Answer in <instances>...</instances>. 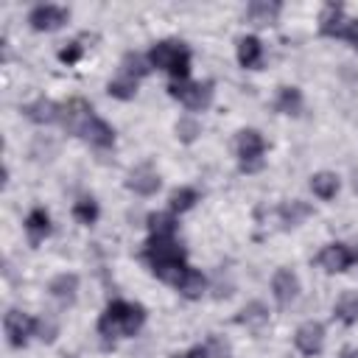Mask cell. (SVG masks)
<instances>
[{
  "mask_svg": "<svg viewBox=\"0 0 358 358\" xmlns=\"http://www.w3.org/2000/svg\"><path fill=\"white\" fill-rule=\"evenodd\" d=\"M145 260H148L151 271L171 285H176L187 271L185 252L173 238H151L145 243Z\"/></svg>",
  "mask_w": 358,
  "mask_h": 358,
  "instance_id": "cell-1",
  "label": "cell"
},
{
  "mask_svg": "<svg viewBox=\"0 0 358 358\" xmlns=\"http://www.w3.org/2000/svg\"><path fill=\"white\" fill-rule=\"evenodd\" d=\"M277 109L285 112V115H299L302 109V95L296 87H282L280 90V98H277Z\"/></svg>",
  "mask_w": 358,
  "mask_h": 358,
  "instance_id": "cell-23",
  "label": "cell"
},
{
  "mask_svg": "<svg viewBox=\"0 0 358 358\" xmlns=\"http://www.w3.org/2000/svg\"><path fill=\"white\" fill-rule=\"evenodd\" d=\"M90 117H92V109H90V103H87V101H81V98L67 101V103L62 106V115H59L62 126H64L70 134H81V131H84V126L90 123Z\"/></svg>",
  "mask_w": 358,
  "mask_h": 358,
  "instance_id": "cell-8",
  "label": "cell"
},
{
  "mask_svg": "<svg viewBox=\"0 0 358 358\" xmlns=\"http://www.w3.org/2000/svg\"><path fill=\"white\" fill-rule=\"evenodd\" d=\"M134 193H140V196H151V193H157L159 190V176H157V171L151 168V165H140V168H134L131 173H129V182H126Z\"/></svg>",
  "mask_w": 358,
  "mask_h": 358,
  "instance_id": "cell-12",
  "label": "cell"
},
{
  "mask_svg": "<svg viewBox=\"0 0 358 358\" xmlns=\"http://www.w3.org/2000/svg\"><path fill=\"white\" fill-rule=\"evenodd\" d=\"M263 151H266V140L260 137V131L255 129H243L238 134V157H241V171L252 173L263 168Z\"/></svg>",
  "mask_w": 358,
  "mask_h": 358,
  "instance_id": "cell-4",
  "label": "cell"
},
{
  "mask_svg": "<svg viewBox=\"0 0 358 358\" xmlns=\"http://www.w3.org/2000/svg\"><path fill=\"white\" fill-rule=\"evenodd\" d=\"M76 291H78V277L76 274H59L53 282H50V294L59 299V302H73L76 299Z\"/></svg>",
  "mask_w": 358,
  "mask_h": 358,
  "instance_id": "cell-20",
  "label": "cell"
},
{
  "mask_svg": "<svg viewBox=\"0 0 358 358\" xmlns=\"http://www.w3.org/2000/svg\"><path fill=\"white\" fill-rule=\"evenodd\" d=\"M336 319H341L344 324L358 322V294H347L336 302Z\"/></svg>",
  "mask_w": 358,
  "mask_h": 358,
  "instance_id": "cell-24",
  "label": "cell"
},
{
  "mask_svg": "<svg viewBox=\"0 0 358 358\" xmlns=\"http://www.w3.org/2000/svg\"><path fill=\"white\" fill-rule=\"evenodd\" d=\"M148 73V64H145V59L140 56V53H126L123 56V76H129V78H140V76H145Z\"/></svg>",
  "mask_w": 358,
  "mask_h": 358,
  "instance_id": "cell-29",
  "label": "cell"
},
{
  "mask_svg": "<svg viewBox=\"0 0 358 358\" xmlns=\"http://www.w3.org/2000/svg\"><path fill=\"white\" fill-rule=\"evenodd\" d=\"M310 215V207L305 204V201H291V204H285V207H280V218H282V224L285 227H296L302 218H308Z\"/></svg>",
  "mask_w": 358,
  "mask_h": 358,
  "instance_id": "cell-26",
  "label": "cell"
},
{
  "mask_svg": "<svg viewBox=\"0 0 358 358\" xmlns=\"http://www.w3.org/2000/svg\"><path fill=\"white\" fill-rule=\"evenodd\" d=\"M25 232H28V241H31V246H36V243H42L48 235H50V218H48V213L45 210H31L28 213V218H25Z\"/></svg>",
  "mask_w": 358,
  "mask_h": 358,
  "instance_id": "cell-15",
  "label": "cell"
},
{
  "mask_svg": "<svg viewBox=\"0 0 358 358\" xmlns=\"http://www.w3.org/2000/svg\"><path fill=\"white\" fill-rule=\"evenodd\" d=\"M36 336L42 341H53L56 338V322L53 319H36Z\"/></svg>",
  "mask_w": 358,
  "mask_h": 358,
  "instance_id": "cell-33",
  "label": "cell"
},
{
  "mask_svg": "<svg viewBox=\"0 0 358 358\" xmlns=\"http://www.w3.org/2000/svg\"><path fill=\"white\" fill-rule=\"evenodd\" d=\"M260 56H263V48H260V39L257 36H243L238 42V62L243 67H257L260 64Z\"/></svg>",
  "mask_w": 358,
  "mask_h": 358,
  "instance_id": "cell-19",
  "label": "cell"
},
{
  "mask_svg": "<svg viewBox=\"0 0 358 358\" xmlns=\"http://www.w3.org/2000/svg\"><path fill=\"white\" fill-rule=\"evenodd\" d=\"M134 92H137V81L129 78V76H123V73H120V78L109 81V95H115V98H120V101L134 98Z\"/></svg>",
  "mask_w": 358,
  "mask_h": 358,
  "instance_id": "cell-28",
  "label": "cell"
},
{
  "mask_svg": "<svg viewBox=\"0 0 358 358\" xmlns=\"http://www.w3.org/2000/svg\"><path fill=\"white\" fill-rule=\"evenodd\" d=\"M310 190L319 196V199H333L336 193H338V176L336 173H327V171H322V173H313L310 176Z\"/></svg>",
  "mask_w": 358,
  "mask_h": 358,
  "instance_id": "cell-21",
  "label": "cell"
},
{
  "mask_svg": "<svg viewBox=\"0 0 358 358\" xmlns=\"http://www.w3.org/2000/svg\"><path fill=\"white\" fill-rule=\"evenodd\" d=\"M271 291H274V299H277L280 305H288V302L296 296V291H299L296 274H294L291 268H280V271L274 274V280H271Z\"/></svg>",
  "mask_w": 358,
  "mask_h": 358,
  "instance_id": "cell-13",
  "label": "cell"
},
{
  "mask_svg": "<svg viewBox=\"0 0 358 358\" xmlns=\"http://www.w3.org/2000/svg\"><path fill=\"white\" fill-rule=\"evenodd\" d=\"M294 344L302 355H316L322 352V344H324V327L319 322H305L296 336H294Z\"/></svg>",
  "mask_w": 358,
  "mask_h": 358,
  "instance_id": "cell-10",
  "label": "cell"
},
{
  "mask_svg": "<svg viewBox=\"0 0 358 358\" xmlns=\"http://www.w3.org/2000/svg\"><path fill=\"white\" fill-rule=\"evenodd\" d=\"M148 64L171 73L176 81H185L187 70H190V53L179 42H157L148 53Z\"/></svg>",
  "mask_w": 358,
  "mask_h": 358,
  "instance_id": "cell-3",
  "label": "cell"
},
{
  "mask_svg": "<svg viewBox=\"0 0 358 358\" xmlns=\"http://www.w3.org/2000/svg\"><path fill=\"white\" fill-rule=\"evenodd\" d=\"M78 56H81V45H78V42H70V48H62V50H59V59L67 62V64L78 62Z\"/></svg>",
  "mask_w": 358,
  "mask_h": 358,
  "instance_id": "cell-34",
  "label": "cell"
},
{
  "mask_svg": "<svg viewBox=\"0 0 358 358\" xmlns=\"http://www.w3.org/2000/svg\"><path fill=\"white\" fill-rule=\"evenodd\" d=\"M266 319H268V310H266L263 302H249V305L238 313V322H241V324H252V327L266 324Z\"/></svg>",
  "mask_w": 358,
  "mask_h": 358,
  "instance_id": "cell-25",
  "label": "cell"
},
{
  "mask_svg": "<svg viewBox=\"0 0 358 358\" xmlns=\"http://www.w3.org/2000/svg\"><path fill=\"white\" fill-rule=\"evenodd\" d=\"M199 134H201L199 120H193V117H179V123H176V137H179L182 143H193Z\"/></svg>",
  "mask_w": 358,
  "mask_h": 358,
  "instance_id": "cell-30",
  "label": "cell"
},
{
  "mask_svg": "<svg viewBox=\"0 0 358 358\" xmlns=\"http://www.w3.org/2000/svg\"><path fill=\"white\" fill-rule=\"evenodd\" d=\"M81 137L87 140V143H92V145H98V148H109L112 143H115V131H112V126L106 123V120H101V117H90V123L84 126V131H81Z\"/></svg>",
  "mask_w": 358,
  "mask_h": 358,
  "instance_id": "cell-14",
  "label": "cell"
},
{
  "mask_svg": "<svg viewBox=\"0 0 358 358\" xmlns=\"http://www.w3.org/2000/svg\"><path fill=\"white\" fill-rule=\"evenodd\" d=\"M168 92H171V98L182 101L187 109H204V106L210 103V98H213V84H210V81H207V84L173 81V84L168 87Z\"/></svg>",
  "mask_w": 358,
  "mask_h": 358,
  "instance_id": "cell-5",
  "label": "cell"
},
{
  "mask_svg": "<svg viewBox=\"0 0 358 358\" xmlns=\"http://www.w3.org/2000/svg\"><path fill=\"white\" fill-rule=\"evenodd\" d=\"M148 229H151V238H173L176 221L168 213H154L148 215Z\"/></svg>",
  "mask_w": 358,
  "mask_h": 358,
  "instance_id": "cell-22",
  "label": "cell"
},
{
  "mask_svg": "<svg viewBox=\"0 0 358 358\" xmlns=\"http://www.w3.org/2000/svg\"><path fill=\"white\" fill-rule=\"evenodd\" d=\"M145 322V310L140 305L115 299L106 305V310L98 319V330L106 338H123V336H134L140 330V324Z\"/></svg>",
  "mask_w": 358,
  "mask_h": 358,
  "instance_id": "cell-2",
  "label": "cell"
},
{
  "mask_svg": "<svg viewBox=\"0 0 358 358\" xmlns=\"http://www.w3.org/2000/svg\"><path fill=\"white\" fill-rule=\"evenodd\" d=\"M316 260H319V266L324 271H344V268H350L358 260V252L350 249V246H344V243H330V246H324L319 252Z\"/></svg>",
  "mask_w": 358,
  "mask_h": 358,
  "instance_id": "cell-7",
  "label": "cell"
},
{
  "mask_svg": "<svg viewBox=\"0 0 358 358\" xmlns=\"http://www.w3.org/2000/svg\"><path fill=\"white\" fill-rule=\"evenodd\" d=\"M67 17H70V11L62 6H36L28 14V22L34 31H56L59 25L67 22Z\"/></svg>",
  "mask_w": 358,
  "mask_h": 358,
  "instance_id": "cell-9",
  "label": "cell"
},
{
  "mask_svg": "<svg viewBox=\"0 0 358 358\" xmlns=\"http://www.w3.org/2000/svg\"><path fill=\"white\" fill-rule=\"evenodd\" d=\"M344 39L352 45V48H358V20H350V25H347V34H344Z\"/></svg>",
  "mask_w": 358,
  "mask_h": 358,
  "instance_id": "cell-35",
  "label": "cell"
},
{
  "mask_svg": "<svg viewBox=\"0 0 358 358\" xmlns=\"http://www.w3.org/2000/svg\"><path fill=\"white\" fill-rule=\"evenodd\" d=\"M3 327H6V336H8L11 347H25V341L36 333V319H31L20 310H8Z\"/></svg>",
  "mask_w": 358,
  "mask_h": 358,
  "instance_id": "cell-6",
  "label": "cell"
},
{
  "mask_svg": "<svg viewBox=\"0 0 358 358\" xmlns=\"http://www.w3.org/2000/svg\"><path fill=\"white\" fill-rule=\"evenodd\" d=\"M341 358H358V350H344Z\"/></svg>",
  "mask_w": 358,
  "mask_h": 358,
  "instance_id": "cell-36",
  "label": "cell"
},
{
  "mask_svg": "<svg viewBox=\"0 0 358 358\" xmlns=\"http://www.w3.org/2000/svg\"><path fill=\"white\" fill-rule=\"evenodd\" d=\"M59 115H62V106H56L48 98H39V101L25 106V117L34 123H53V120H59Z\"/></svg>",
  "mask_w": 358,
  "mask_h": 358,
  "instance_id": "cell-16",
  "label": "cell"
},
{
  "mask_svg": "<svg viewBox=\"0 0 358 358\" xmlns=\"http://www.w3.org/2000/svg\"><path fill=\"white\" fill-rule=\"evenodd\" d=\"M73 215H76L81 224H92V221L98 218V204H95L92 199H81V201H76Z\"/></svg>",
  "mask_w": 358,
  "mask_h": 358,
  "instance_id": "cell-31",
  "label": "cell"
},
{
  "mask_svg": "<svg viewBox=\"0 0 358 358\" xmlns=\"http://www.w3.org/2000/svg\"><path fill=\"white\" fill-rule=\"evenodd\" d=\"M347 25H350V20L344 17V8L341 6H336V3L324 6L322 17H319V31L324 36H344L347 34Z\"/></svg>",
  "mask_w": 358,
  "mask_h": 358,
  "instance_id": "cell-11",
  "label": "cell"
},
{
  "mask_svg": "<svg viewBox=\"0 0 358 358\" xmlns=\"http://www.w3.org/2000/svg\"><path fill=\"white\" fill-rule=\"evenodd\" d=\"M196 201H199V193H196L193 187H179V190L171 193V210H173V213H185V210H190Z\"/></svg>",
  "mask_w": 358,
  "mask_h": 358,
  "instance_id": "cell-27",
  "label": "cell"
},
{
  "mask_svg": "<svg viewBox=\"0 0 358 358\" xmlns=\"http://www.w3.org/2000/svg\"><path fill=\"white\" fill-rule=\"evenodd\" d=\"M176 288H179V294H182V296H187V299H199V296L204 294V288H207V280L201 277V271L187 268V271H185V277L176 282Z\"/></svg>",
  "mask_w": 358,
  "mask_h": 358,
  "instance_id": "cell-18",
  "label": "cell"
},
{
  "mask_svg": "<svg viewBox=\"0 0 358 358\" xmlns=\"http://www.w3.org/2000/svg\"><path fill=\"white\" fill-rule=\"evenodd\" d=\"M204 358H229V347L221 338H210V344L204 347Z\"/></svg>",
  "mask_w": 358,
  "mask_h": 358,
  "instance_id": "cell-32",
  "label": "cell"
},
{
  "mask_svg": "<svg viewBox=\"0 0 358 358\" xmlns=\"http://www.w3.org/2000/svg\"><path fill=\"white\" fill-rule=\"evenodd\" d=\"M280 14V3H268V0H255L246 6V17L255 25H271Z\"/></svg>",
  "mask_w": 358,
  "mask_h": 358,
  "instance_id": "cell-17",
  "label": "cell"
}]
</instances>
